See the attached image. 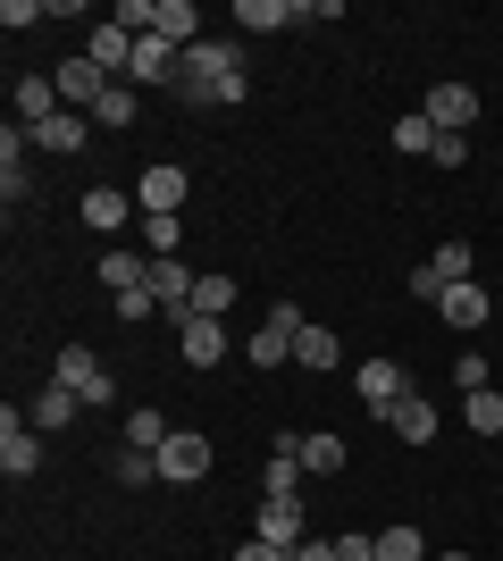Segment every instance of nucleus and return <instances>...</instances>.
Wrapping results in <instances>:
<instances>
[{"instance_id":"obj_1","label":"nucleus","mask_w":503,"mask_h":561,"mask_svg":"<svg viewBox=\"0 0 503 561\" xmlns=\"http://www.w3.org/2000/svg\"><path fill=\"white\" fill-rule=\"evenodd\" d=\"M176 93L185 101H218V110H236V101H252V76H243V50L236 43H202L185 50V68H176Z\"/></svg>"},{"instance_id":"obj_2","label":"nucleus","mask_w":503,"mask_h":561,"mask_svg":"<svg viewBox=\"0 0 503 561\" xmlns=\"http://www.w3.org/2000/svg\"><path fill=\"white\" fill-rule=\"evenodd\" d=\"M50 377H59V386H68V394L84 402V411L118 402V377H110V360H101V352H84V344H68V352H59V360H50Z\"/></svg>"},{"instance_id":"obj_3","label":"nucleus","mask_w":503,"mask_h":561,"mask_svg":"<svg viewBox=\"0 0 503 561\" xmlns=\"http://www.w3.org/2000/svg\"><path fill=\"white\" fill-rule=\"evenodd\" d=\"M302 328H311V319H302L294 302H277V310L261 319V328H252L243 360H252V369H286V360H294V335H302Z\"/></svg>"},{"instance_id":"obj_4","label":"nucleus","mask_w":503,"mask_h":561,"mask_svg":"<svg viewBox=\"0 0 503 561\" xmlns=\"http://www.w3.org/2000/svg\"><path fill=\"white\" fill-rule=\"evenodd\" d=\"M185 168H176V160H151L144 168V176H135V210H144V218H176V210H185Z\"/></svg>"},{"instance_id":"obj_5","label":"nucleus","mask_w":503,"mask_h":561,"mask_svg":"<svg viewBox=\"0 0 503 561\" xmlns=\"http://www.w3.org/2000/svg\"><path fill=\"white\" fill-rule=\"evenodd\" d=\"M160 478H168V486H193V478H210V436H202V427H168V445H160Z\"/></svg>"},{"instance_id":"obj_6","label":"nucleus","mask_w":503,"mask_h":561,"mask_svg":"<svg viewBox=\"0 0 503 561\" xmlns=\"http://www.w3.org/2000/svg\"><path fill=\"white\" fill-rule=\"evenodd\" d=\"M420 117H428L436 135H470L479 126V93L470 84H436V93H420Z\"/></svg>"},{"instance_id":"obj_7","label":"nucleus","mask_w":503,"mask_h":561,"mask_svg":"<svg viewBox=\"0 0 503 561\" xmlns=\"http://www.w3.org/2000/svg\"><path fill=\"white\" fill-rule=\"evenodd\" d=\"M252 537H261V545H286V553H294V545L311 537V528H302V494H261V519H252Z\"/></svg>"},{"instance_id":"obj_8","label":"nucleus","mask_w":503,"mask_h":561,"mask_svg":"<svg viewBox=\"0 0 503 561\" xmlns=\"http://www.w3.org/2000/svg\"><path fill=\"white\" fill-rule=\"evenodd\" d=\"M0 469H9V478H34V469H43V436H34V420H18V411H0Z\"/></svg>"},{"instance_id":"obj_9","label":"nucleus","mask_w":503,"mask_h":561,"mask_svg":"<svg viewBox=\"0 0 503 561\" xmlns=\"http://www.w3.org/2000/svg\"><path fill=\"white\" fill-rule=\"evenodd\" d=\"M135 43H144V34H126V25L110 18V25H93V34H84V59H93L101 76H118V84H126V68H135Z\"/></svg>"},{"instance_id":"obj_10","label":"nucleus","mask_w":503,"mask_h":561,"mask_svg":"<svg viewBox=\"0 0 503 561\" xmlns=\"http://www.w3.org/2000/svg\"><path fill=\"white\" fill-rule=\"evenodd\" d=\"M353 386H361V402H369V411H378V420H386V411H395V402L411 394V377H403V360H361V369H353Z\"/></svg>"},{"instance_id":"obj_11","label":"nucleus","mask_w":503,"mask_h":561,"mask_svg":"<svg viewBox=\"0 0 503 561\" xmlns=\"http://www.w3.org/2000/svg\"><path fill=\"white\" fill-rule=\"evenodd\" d=\"M294 461H302V478H335L344 469V436H328V427H286Z\"/></svg>"},{"instance_id":"obj_12","label":"nucleus","mask_w":503,"mask_h":561,"mask_svg":"<svg viewBox=\"0 0 503 561\" xmlns=\"http://www.w3.org/2000/svg\"><path fill=\"white\" fill-rule=\"evenodd\" d=\"M176 68H185V50H168L160 34H144V43H135V68H126V84H151V93H176Z\"/></svg>"},{"instance_id":"obj_13","label":"nucleus","mask_w":503,"mask_h":561,"mask_svg":"<svg viewBox=\"0 0 503 561\" xmlns=\"http://www.w3.org/2000/svg\"><path fill=\"white\" fill-rule=\"evenodd\" d=\"M50 84H59V101H68V110H84V117H93V101L110 93V84H118V76H101L93 59H84V50H76V59H68V68H59V76H50Z\"/></svg>"},{"instance_id":"obj_14","label":"nucleus","mask_w":503,"mask_h":561,"mask_svg":"<svg viewBox=\"0 0 503 561\" xmlns=\"http://www.w3.org/2000/svg\"><path fill=\"white\" fill-rule=\"evenodd\" d=\"M436 310H445V328H454V335H479L487 319H495V302H487L479 277H470V285H445V302H436Z\"/></svg>"},{"instance_id":"obj_15","label":"nucleus","mask_w":503,"mask_h":561,"mask_svg":"<svg viewBox=\"0 0 503 561\" xmlns=\"http://www.w3.org/2000/svg\"><path fill=\"white\" fill-rule=\"evenodd\" d=\"M176 352L193 369H218L227 360V319H176Z\"/></svg>"},{"instance_id":"obj_16","label":"nucleus","mask_w":503,"mask_h":561,"mask_svg":"<svg viewBox=\"0 0 503 561\" xmlns=\"http://www.w3.org/2000/svg\"><path fill=\"white\" fill-rule=\"evenodd\" d=\"M84 135H93V117H84V110H59L50 126H34V151H50V160H76V151H84Z\"/></svg>"},{"instance_id":"obj_17","label":"nucleus","mask_w":503,"mask_h":561,"mask_svg":"<svg viewBox=\"0 0 503 561\" xmlns=\"http://www.w3.org/2000/svg\"><path fill=\"white\" fill-rule=\"evenodd\" d=\"M386 427H395V436H403V445H428V436H436V402L420 394V386H411V394L395 402V411H386Z\"/></svg>"},{"instance_id":"obj_18","label":"nucleus","mask_w":503,"mask_h":561,"mask_svg":"<svg viewBox=\"0 0 503 561\" xmlns=\"http://www.w3.org/2000/svg\"><path fill=\"white\" fill-rule=\"evenodd\" d=\"M126 218H135V193H118V185H93V193H84V227H93V234H118Z\"/></svg>"},{"instance_id":"obj_19","label":"nucleus","mask_w":503,"mask_h":561,"mask_svg":"<svg viewBox=\"0 0 503 561\" xmlns=\"http://www.w3.org/2000/svg\"><path fill=\"white\" fill-rule=\"evenodd\" d=\"M428 268H436V285H470L479 277V252H470V234H445L428 252Z\"/></svg>"},{"instance_id":"obj_20","label":"nucleus","mask_w":503,"mask_h":561,"mask_svg":"<svg viewBox=\"0 0 503 561\" xmlns=\"http://www.w3.org/2000/svg\"><path fill=\"white\" fill-rule=\"evenodd\" d=\"M101 285H110V302H118V294H144V285H151V260L144 252H101Z\"/></svg>"},{"instance_id":"obj_21","label":"nucleus","mask_w":503,"mask_h":561,"mask_svg":"<svg viewBox=\"0 0 503 561\" xmlns=\"http://www.w3.org/2000/svg\"><path fill=\"white\" fill-rule=\"evenodd\" d=\"M236 25H252V34H277V25H302V0H236Z\"/></svg>"},{"instance_id":"obj_22","label":"nucleus","mask_w":503,"mask_h":561,"mask_svg":"<svg viewBox=\"0 0 503 561\" xmlns=\"http://www.w3.org/2000/svg\"><path fill=\"white\" fill-rule=\"evenodd\" d=\"M135 110H144V101H135V84H110V93L93 101V126H101V135H126V126H135Z\"/></svg>"},{"instance_id":"obj_23","label":"nucleus","mask_w":503,"mask_h":561,"mask_svg":"<svg viewBox=\"0 0 503 561\" xmlns=\"http://www.w3.org/2000/svg\"><path fill=\"white\" fill-rule=\"evenodd\" d=\"M76 411H84V402H76L68 386H59V377H50L43 394H34V411H25V420H34V427H76Z\"/></svg>"},{"instance_id":"obj_24","label":"nucleus","mask_w":503,"mask_h":561,"mask_svg":"<svg viewBox=\"0 0 503 561\" xmlns=\"http://www.w3.org/2000/svg\"><path fill=\"white\" fill-rule=\"evenodd\" d=\"M335 360H344L335 328H302V335H294V369H335Z\"/></svg>"},{"instance_id":"obj_25","label":"nucleus","mask_w":503,"mask_h":561,"mask_svg":"<svg viewBox=\"0 0 503 561\" xmlns=\"http://www.w3.org/2000/svg\"><path fill=\"white\" fill-rule=\"evenodd\" d=\"M227 310H236V277H218V268H210V277L193 285V310H185V319H227Z\"/></svg>"},{"instance_id":"obj_26","label":"nucleus","mask_w":503,"mask_h":561,"mask_svg":"<svg viewBox=\"0 0 503 561\" xmlns=\"http://www.w3.org/2000/svg\"><path fill=\"white\" fill-rule=\"evenodd\" d=\"M261 494H302V461H294V445H286V436H277V453H268Z\"/></svg>"},{"instance_id":"obj_27","label":"nucleus","mask_w":503,"mask_h":561,"mask_svg":"<svg viewBox=\"0 0 503 561\" xmlns=\"http://www.w3.org/2000/svg\"><path fill=\"white\" fill-rule=\"evenodd\" d=\"M461 420L479 427V436H503V394H495V386H479V394H461Z\"/></svg>"},{"instance_id":"obj_28","label":"nucleus","mask_w":503,"mask_h":561,"mask_svg":"<svg viewBox=\"0 0 503 561\" xmlns=\"http://www.w3.org/2000/svg\"><path fill=\"white\" fill-rule=\"evenodd\" d=\"M378 561H428V553H420V528H411V519L378 528Z\"/></svg>"},{"instance_id":"obj_29","label":"nucleus","mask_w":503,"mask_h":561,"mask_svg":"<svg viewBox=\"0 0 503 561\" xmlns=\"http://www.w3.org/2000/svg\"><path fill=\"white\" fill-rule=\"evenodd\" d=\"M395 151H411V160H428V151H436V126H428L420 110H411V117H395Z\"/></svg>"},{"instance_id":"obj_30","label":"nucleus","mask_w":503,"mask_h":561,"mask_svg":"<svg viewBox=\"0 0 503 561\" xmlns=\"http://www.w3.org/2000/svg\"><path fill=\"white\" fill-rule=\"evenodd\" d=\"M126 445L160 461V445H168V420H160V411H135V420H126Z\"/></svg>"},{"instance_id":"obj_31","label":"nucleus","mask_w":503,"mask_h":561,"mask_svg":"<svg viewBox=\"0 0 503 561\" xmlns=\"http://www.w3.org/2000/svg\"><path fill=\"white\" fill-rule=\"evenodd\" d=\"M144 243H151V260H176V243H185V218H144Z\"/></svg>"},{"instance_id":"obj_32","label":"nucleus","mask_w":503,"mask_h":561,"mask_svg":"<svg viewBox=\"0 0 503 561\" xmlns=\"http://www.w3.org/2000/svg\"><path fill=\"white\" fill-rule=\"evenodd\" d=\"M151 478H160V461H151V453H135V445H126V453H118V486H151Z\"/></svg>"},{"instance_id":"obj_33","label":"nucleus","mask_w":503,"mask_h":561,"mask_svg":"<svg viewBox=\"0 0 503 561\" xmlns=\"http://www.w3.org/2000/svg\"><path fill=\"white\" fill-rule=\"evenodd\" d=\"M151 9H160V0H118V9H110V18H118L126 34H151Z\"/></svg>"},{"instance_id":"obj_34","label":"nucleus","mask_w":503,"mask_h":561,"mask_svg":"<svg viewBox=\"0 0 503 561\" xmlns=\"http://www.w3.org/2000/svg\"><path fill=\"white\" fill-rule=\"evenodd\" d=\"M428 160H436V168H470V135H436Z\"/></svg>"},{"instance_id":"obj_35","label":"nucleus","mask_w":503,"mask_h":561,"mask_svg":"<svg viewBox=\"0 0 503 561\" xmlns=\"http://www.w3.org/2000/svg\"><path fill=\"white\" fill-rule=\"evenodd\" d=\"M335 561H378V537H361V528H344V537H335Z\"/></svg>"},{"instance_id":"obj_36","label":"nucleus","mask_w":503,"mask_h":561,"mask_svg":"<svg viewBox=\"0 0 503 561\" xmlns=\"http://www.w3.org/2000/svg\"><path fill=\"white\" fill-rule=\"evenodd\" d=\"M454 386H461V394H479V386H487V360H479V352H461V360H454Z\"/></svg>"},{"instance_id":"obj_37","label":"nucleus","mask_w":503,"mask_h":561,"mask_svg":"<svg viewBox=\"0 0 503 561\" xmlns=\"http://www.w3.org/2000/svg\"><path fill=\"white\" fill-rule=\"evenodd\" d=\"M151 310H160V302H151V285H144V294H118V319H126V328H144Z\"/></svg>"},{"instance_id":"obj_38","label":"nucleus","mask_w":503,"mask_h":561,"mask_svg":"<svg viewBox=\"0 0 503 561\" xmlns=\"http://www.w3.org/2000/svg\"><path fill=\"white\" fill-rule=\"evenodd\" d=\"M34 18H43V0H0V25H18V34H25Z\"/></svg>"},{"instance_id":"obj_39","label":"nucleus","mask_w":503,"mask_h":561,"mask_svg":"<svg viewBox=\"0 0 503 561\" xmlns=\"http://www.w3.org/2000/svg\"><path fill=\"white\" fill-rule=\"evenodd\" d=\"M236 561H294V553H286V545H261V537H243V545H236Z\"/></svg>"},{"instance_id":"obj_40","label":"nucleus","mask_w":503,"mask_h":561,"mask_svg":"<svg viewBox=\"0 0 503 561\" xmlns=\"http://www.w3.org/2000/svg\"><path fill=\"white\" fill-rule=\"evenodd\" d=\"M294 561H335V537H302V545H294Z\"/></svg>"},{"instance_id":"obj_41","label":"nucleus","mask_w":503,"mask_h":561,"mask_svg":"<svg viewBox=\"0 0 503 561\" xmlns=\"http://www.w3.org/2000/svg\"><path fill=\"white\" fill-rule=\"evenodd\" d=\"M436 561H470V553H436Z\"/></svg>"}]
</instances>
